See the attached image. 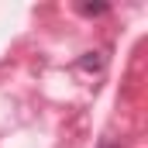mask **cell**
I'll return each instance as SVG.
<instances>
[{
    "label": "cell",
    "instance_id": "6da1fadb",
    "mask_svg": "<svg viewBox=\"0 0 148 148\" xmlns=\"http://www.w3.org/2000/svg\"><path fill=\"white\" fill-rule=\"evenodd\" d=\"M100 148H114V145H100Z\"/></svg>",
    "mask_w": 148,
    "mask_h": 148
}]
</instances>
